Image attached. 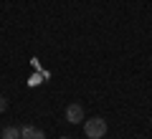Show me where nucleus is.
Returning <instances> with one entry per match:
<instances>
[{"mask_svg":"<svg viewBox=\"0 0 152 139\" xmlns=\"http://www.w3.org/2000/svg\"><path fill=\"white\" fill-rule=\"evenodd\" d=\"M84 134H86L89 139H102L104 134H107V122H104L102 116H94V119H89V122H84Z\"/></svg>","mask_w":152,"mask_h":139,"instance_id":"nucleus-1","label":"nucleus"},{"mask_svg":"<svg viewBox=\"0 0 152 139\" xmlns=\"http://www.w3.org/2000/svg\"><path fill=\"white\" fill-rule=\"evenodd\" d=\"M66 122L69 124H81L84 122V109L79 104H69L66 106Z\"/></svg>","mask_w":152,"mask_h":139,"instance_id":"nucleus-2","label":"nucleus"},{"mask_svg":"<svg viewBox=\"0 0 152 139\" xmlns=\"http://www.w3.org/2000/svg\"><path fill=\"white\" fill-rule=\"evenodd\" d=\"M20 139H46V132L33 124H26V127H20Z\"/></svg>","mask_w":152,"mask_h":139,"instance_id":"nucleus-3","label":"nucleus"},{"mask_svg":"<svg viewBox=\"0 0 152 139\" xmlns=\"http://www.w3.org/2000/svg\"><path fill=\"white\" fill-rule=\"evenodd\" d=\"M0 137L3 139H20V129L18 127H5L3 132H0Z\"/></svg>","mask_w":152,"mask_h":139,"instance_id":"nucleus-4","label":"nucleus"},{"mask_svg":"<svg viewBox=\"0 0 152 139\" xmlns=\"http://www.w3.org/2000/svg\"><path fill=\"white\" fill-rule=\"evenodd\" d=\"M5 109H8V99H5V96H0V114L5 111Z\"/></svg>","mask_w":152,"mask_h":139,"instance_id":"nucleus-5","label":"nucleus"},{"mask_svg":"<svg viewBox=\"0 0 152 139\" xmlns=\"http://www.w3.org/2000/svg\"><path fill=\"white\" fill-rule=\"evenodd\" d=\"M61 139H71V137H61Z\"/></svg>","mask_w":152,"mask_h":139,"instance_id":"nucleus-6","label":"nucleus"}]
</instances>
